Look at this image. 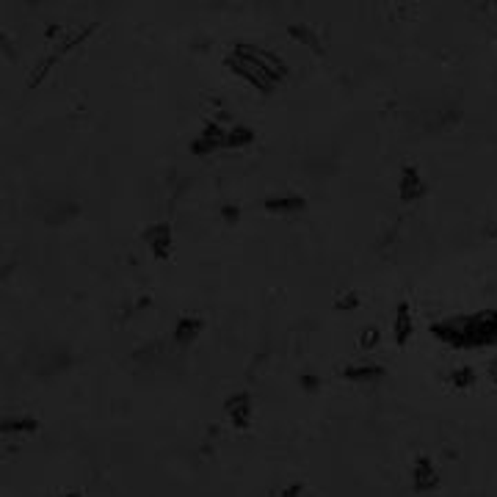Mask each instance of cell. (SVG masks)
Listing matches in <instances>:
<instances>
[{
    "label": "cell",
    "mask_w": 497,
    "mask_h": 497,
    "mask_svg": "<svg viewBox=\"0 0 497 497\" xmlns=\"http://www.w3.org/2000/svg\"><path fill=\"white\" fill-rule=\"evenodd\" d=\"M431 335L453 349H486L497 343V309L459 312L437 320Z\"/></svg>",
    "instance_id": "6da1fadb"
},
{
    "label": "cell",
    "mask_w": 497,
    "mask_h": 497,
    "mask_svg": "<svg viewBox=\"0 0 497 497\" xmlns=\"http://www.w3.org/2000/svg\"><path fill=\"white\" fill-rule=\"evenodd\" d=\"M224 61L232 75H238L260 91H274L287 78L285 61L274 50H265L260 45H235Z\"/></svg>",
    "instance_id": "7a4b0ae2"
},
{
    "label": "cell",
    "mask_w": 497,
    "mask_h": 497,
    "mask_svg": "<svg viewBox=\"0 0 497 497\" xmlns=\"http://www.w3.org/2000/svg\"><path fill=\"white\" fill-rule=\"evenodd\" d=\"M434 481H437V472L428 467V461H423V464L417 467V483H420L423 489H431Z\"/></svg>",
    "instance_id": "3957f363"
},
{
    "label": "cell",
    "mask_w": 497,
    "mask_h": 497,
    "mask_svg": "<svg viewBox=\"0 0 497 497\" xmlns=\"http://www.w3.org/2000/svg\"><path fill=\"white\" fill-rule=\"evenodd\" d=\"M492 376H494V379H497V360H494V362H492Z\"/></svg>",
    "instance_id": "277c9868"
}]
</instances>
